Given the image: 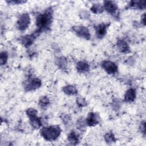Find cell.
<instances>
[{"label":"cell","instance_id":"obj_17","mask_svg":"<svg viewBox=\"0 0 146 146\" xmlns=\"http://www.w3.org/2000/svg\"><path fill=\"white\" fill-rule=\"evenodd\" d=\"M7 60V55L4 52V57H3L2 55H1V63L3 64V63H5L6 61Z\"/></svg>","mask_w":146,"mask_h":146},{"label":"cell","instance_id":"obj_8","mask_svg":"<svg viewBox=\"0 0 146 146\" xmlns=\"http://www.w3.org/2000/svg\"><path fill=\"white\" fill-rule=\"evenodd\" d=\"M76 32L78 33V34L86 39L90 37V34L88 31V30L84 27H78V30H76Z\"/></svg>","mask_w":146,"mask_h":146},{"label":"cell","instance_id":"obj_13","mask_svg":"<svg viewBox=\"0 0 146 146\" xmlns=\"http://www.w3.org/2000/svg\"><path fill=\"white\" fill-rule=\"evenodd\" d=\"M119 47L121 49V50L123 52L127 51L128 49V45L125 42H124L123 41H120L119 42Z\"/></svg>","mask_w":146,"mask_h":146},{"label":"cell","instance_id":"obj_14","mask_svg":"<svg viewBox=\"0 0 146 146\" xmlns=\"http://www.w3.org/2000/svg\"><path fill=\"white\" fill-rule=\"evenodd\" d=\"M65 92H66L68 94H74L76 92V90L72 86H68L65 88Z\"/></svg>","mask_w":146,"mask_h":146},{"label":"cell","instance_id":"obj_6","mask_svg":"<svg viewBox=\"0 0 146 146\" xmlns=\"http://www.w3.org/2000/svg\"><path fill=\"white\" fill-rule=\"evenodd\" d=\"M40 81L38 79H33L29 81V83L27 85L29 90L35 89L39 87L40 86Z\"/></svg>","mask_w":146,"mask_h":146},{"label":"cell","instance_id":"obj_12","mask_svg":"<svg viewBox=\"0 0 146 146\" xmlns=\"http://www.w3.org/2000/svg\"><path fill=\"white\" fill-rule=\"evenodd\" d=\"M33 40H34L33 36H32V35L26 36V37H25L23 38V43L24 44H25L26 46H29V45H30L32 43Z\"/></svg>","mask_w":146,"mask_h":146},{"label":"cell","instance_id":"obj_15","mask_svg":"<svg viewBox=\"0 0 146 146\" xmlns=\"http://www.w3.org/2000/svg\"><path fill=\"white\" fill-rule=\"evenodd\" d=\"M48 103H49L48 100L46 98H43L40 100V104L42 107H45V106H47Z\"/></svg>","mask_w":146,"mask_h":146},{"label":"cell","instance_id":"obj_11","mask_svg":"<svg viewBox=\"0 0 146 146\" xmlns=\"http://www.w3.org/2000/svg\"><path fill=\"white\" fill-rule=\"evenodd\" d=\"M77 69L78 70V71L81 72L87 71V70L88 69V66L87 63L81 62L78 64Z\"/></svg>","mask_w":146,"mask_h":146},{"label":"cell","instance_id":"obj_9","mask_svg":"<svg viewBox=\"0 0 146 146\" xmlns=\"http://www.w3.org/2000/svg\"><path fill=\"white\" fill-rule=\"evenodd\" d=\"M135 98V91L133 89L127 91L125 95V100L128 102H132Z\"/></svg>","mask_w":146,"mask_h":146},{"label":"cell","instance_id":"obj_10","mask_svg":"<svg viewBox=\"0 0 146 146\" xmlns=\"http://www.w3.org/2000/svg\"><path fill=\"white\" fill-rule=\"evenodd\" d=\"M98 123V119L94 113H91L87 118V123L90 125H94Z\"/></svg>","mask_w":146,"mask_h":146},{"label":"cell","instance_id":"obj_16","mask_svg":"<svg viewBox=\"0 0 146 146\" xmlns=\"http://www.w3.org/2000/svg\"><path fill=\"white\" fill-rule=\"evenodd\" d=\"M68 138H69V140L71 142L76 141L78 140V137H77V136L75 135V134L74 133H72L71 134H70V135Z\"/></svg>","mask_w":146,"mask_h":146},{"label":"cell","instance_id":"obj_7","mask_svg":"<svg viewBox=\"0 0 146 146\" xmlns=\"http://www.w3.org/2000/svg\"><path fill=\"white\" fill-rule=\"evenodd\" d=\"M107 26L104 24L99 25L96 27V33L98 36H103L105 35Z\"/></svg>","mask_w":146,"mask_h":146},{"label":"cell","instance_id":"obj_4","mask_svg":"<svg viewBox=\"0 0 146 146\" xmlns=\"http://www.w3.org/2000/svg\"><path fill=\"white\" fill-rule=\"evenodd\" d=\"M103 67L109 74H113L117 71V67L116 64L111 62L106 61L103 63Z\"/></svg>","mask_w":146,"mask_h":146},{"label":"cell","instance_id":"obj_1","mask_svg":"<svg viewBox=\"0 0 146 146\" xmlns=\"http://www.w3.org/2000/svg\"><path fill=\"white\" fill-rule=\"evenodd\" d=\"M52 21V11L47 10L43 14L39 15L36 19V26L40 29L47 28Z\"/></svg>","mask_w":146,"mask_h":146},{"label":"cell","instance_id":"obj_2","mask_svg":"<svg viewBox=\"0 0 146 146\" xmlns=\"http://www.w3.org/2000/svg\"><path fill=\"white\" fill-rule=\"evenodd\" d=\"M60 128L56 126H51L44 128L42 131V135L47 139L54 140L60 135Z\"/></svg>","mask_w":146,"mask_h":146},{"label":"cell","instance_id":"obj_5","mask_svg":"<svg viewBox=\"0 0 146 146\" xmlns=\"http://www.w3.org/2000/svg\"><path fill=\"white\" fill-rule=\"evenodd\" d=\"M104 6H105V9H106V10L112 14L115 13L117 9L116 5L114 2H111V1L105 2Z\"/></svg>","mask_w":146,"mask_h":146},{"label":"cell","instance_id":"obj_3","mask_svg":"<svg viewBox=\"0 0 146 146\" xmlns=\"http://www.w3.org/2000/svg\"><path fill=\"white\" fill-rule=\"evenodd\" d=\"M18 28L19 30H25L30 24V17L27 14H24L19 18L18 21Z\"/></svg>","mask_w":146,"mask_h":146}]
</instances>
